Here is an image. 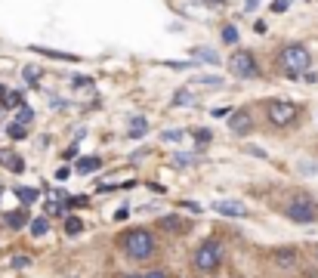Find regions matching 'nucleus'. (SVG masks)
I'll use <instances>...</instances> for the list:
<instances>
[{
    "mask_svg": "<svg viewBox=\"0 0 318 278\" xmlns=\"http://www.w3.org/2000/svg\"><path fill=\"white\" fill-rule=\"evenodd\" d=\"M120 247L133 259H148L154 253V235L148 229H133L127 235H120Z\"/></svg>",
    "mask_w": 318,
    "mask_h": 278,
    "instance_id": "obj_1",
    "label": "nucleus"
},
{
    "mask_svg": "<svg viewBox=\"0 0 318 278\" xmlns=\"http://www.w3.org/2000/svg\"><path fill=\"white\" fill-rule=\"evenodd\" d=\"M278 62L284 65V71L290 74V78H300L303 71H309V65H312V56H309V50H306V47L290 44V47H284V50H281Z\"/></svg>",
    "mask_w": 318,
    "mask_h": 278,
    "instance_id": "obj_2",
    "label": "nucleus"
},
{
    "mask_svg": "<svg viewBox=\"0 0 318 278\" xmlns=\"http://www.w3.org/2000/svg\"><path fill=\"white\" fill-rule=\"evenodd\" d=\"M222 256H226L222 244H220L216 238H207L204 244L195 250V266H198L201 272H214V269H220V266H222Z\"/></svg>",
    "mask_w": 318,
    "mask_h": 278,
    "instance_id": "obj_3",
    "label": "nucleus"
},
{
    "mask_svg": "<svg viewBox=\"0 0 318 278\" xmlns=\"http://www.w3.org/2000/svg\"><path fill=\"white\" fill-rule=\"evenodd\" d=\"M266 115H269V121H272L275 127H288V124H294V121H296L300 108H296L294 102L275 99V102H269V105H266Z\"/></svg>",
    "mask_w": 318,
    "mask_h": 278,
    "instance_id": "obj_4",
    "label": "nucleus"
},
{
    "mask_svg": "<svg viewBox=\"0 0 318 278\" xmlns=\"http://www.w3.org/2000/svg\"><path fill=\"white\" fill-rule=\"evenodd\" d=\"M228 71L235 74V78H256L260 68H256V59H254V53H247V50H238L232 59H228Z\"/></svg>",
    "mask_w": 318,
    "mask_h": 278,
    "instance_id": "obj_5",
    "label": "nucleus"
},
{
    "mask_svg": "<svg viewBox=\"0 0 318 278\" xmlns=\"http://www.w3.org/2000/svg\"><path fill=\"white\" fill-rule=\"evenodd\" d=\"M294 222H315L318 219V204L309 201V198H296L288 204V210H284Z\"/></svg>",
    "mask_w": 318,
    "mask_h": 278,
    "instance_id": "obj_6",
    "label": "nucleus"
},
{
    "mask_svg": "<svg viewBox=\"0 0 318 278\" xmlns=\"http://www.w3.org/2000/svg\"><path fill=\"white\" fill-rule=\"evenodd\" d=\"M250 127H254V115H250V111H235V115L228 118V130H232V133H247Z\"/></svg>",
    "mask_w": 318,
    "mask_h": 278,
    "instance_id": "obj_7",
    "label": "nucleus"
},
{
    "mask_svg": "<svg viewBox=\"0 0 318 278\" xmlns=\"http://www.w3.org/2000/svg\"><path fill=\"white\" fill-rule=\"evenodd\" d=\"M214 210L222 213V216H247V207H244L241 201H216Z\"/></svg>",
    "mask_w": 318,
    "mask_h": 278,
    "instance_id": "obj_8",
    "label": "nucleus"
},
{
    "mask_svg": "<svg viewBox=\"0 0 318 278\" xmlns=\"http://www.w3.org/2000/svg\"><path fill=\"white\" fill-rule=\"evenodd\" d=\"M158 226L167 229V232H182V229H186V222H182L180 216H161V219H158Z\"/></svg>",
    "mask_w": 318,
    "mask_h": 278,
    "instance_id": "obj_9",
    "label": "nucleus"
},
{
    "mask_svg": "<svg viewBox=\"0 0 318 278\" xmlns=\"http://www.w3.org/2000/svg\"><path fill=\"white\" fill-rule=\"evenodd\" d=\"M146 130H148V121L142 115H136L133 124H130V139H139V136H146Z\"/></svg>",
    "mask_w": 318,
    "mask_h": 278,
    "instance_id": "obj_10",
    "label": "nucleus"
},
{
    "mask_svg": "<svg viewBox=\"0 0 318 278\" xmlns=\"http://www.w3.org/2000/svg\"><path fill=\"white\" fill-rule=\"evenodd\" d=\"M275 259H278V266H294L296 263V250L294 247H281V250H275Z\"/></svg>",
    "mask_w": 318,
    "mask_h": 278,
    "instance_id": "obj_11",
    "label": "nucleus"
},
{
    "mask_svg": "<svg viewBox=\"0 0 318 278\" xmlns=\"http://www.w3.org/2000/svg\"><path fill=\"white\" fill-rule=\"evenodd\" d=\"M99 167H102L99 158H80L74 170H78V173H93V170H99Z\"/></svg>",
    "mask_w": 318,
    "mask_h": 278,
    "instance_id": "obj_12",
    "label": "nucleus"
},
{
    "mask_svg": "<svg viewBox=\"0 0 318 278\" xmlns=\"http://www.w3.org/2000/svg\"><path fill=\"white\" fill-rule=\"evenodd\" d=\"M25 222H28V213H25V210H12V213H6V226H10V229H22Z\"/></svg>",
    "mask_w": 318,
    "mask_h": 278,
    "instance_id": "obj_13",
    "label": "nucleus"
},
{
    "mask_svg": "<svg viewBox=\"0 0 318 278\" xmlns=\"http://www.w3.org/2000/svg\"><path fill=\"white\" fill-rule=\"evenodd\" d=\"M192 56H195V59H201V62H210V65H216V62H220L216 50H204V47H198V50L192 53Z\"/></svg>",
    "mask_w": 318,
    "mask_h": 278,
    "instance_id": "obj_14",
    "label": "nucleus"
},
{
    "mask_svg": "<svg viewBox=\"0 0 318 278\" xmlns=\"http://www.w3.org/2000/svg\"><path fill=\"white\" fill-rule=\"evenodd\" d=\"M16 195H19V198H22L25 204H34V201H38V195H40V192H38V189H28V185H19V189H16Z\"/></svg>",
    "mask_w": 318,
    "mask_h": 278,
    "instance_id": "obj_15",
    "label": "nucleus"
},
{
    "mask_svg": "<svg viewBox=\"0 0 318 278\" xmlns=\"http://www.w3.org/2000/svg\"><path fill=\"white\" fill-rule=\"evenodd\" d=\"M195 84H204V87H222V78H216V74H198Z\"/></svg>",
    "mask_w": 318,
    "mask_h": 278,
    "instance_id": "obj_16",
    "label": "nucleus"
},
{
    "mask_svg": "<svg viewBox=\"0 0 318 278\" xmlns=\"http://www.w3.org/2000/svg\"><path fill=\"white\" fill-rule=\"evenodd\" d=\"M222 41H226V44H238V28H235V25H226V28H222Z\"/></svg>",
    "mask_w": 318,
    "mask_h": 278,
    "instance_id": "obj_17",
    "label": "nucleus"
},
{
    "mask_svg": "<svg viewBox=\"0 0 318 278\" xmlns=\"http://www.w3.org/2000/svg\"><path fill=\"white\" fill-rule=\"evenodd\" d=\"M31 118H34V111H31L28 105H22V108H19V115H16V124H22V127H25Z\"/></svg>",
    "mask_w": 318,
    "mask_h": 278,
    "instance_id": "obj_18",
    "label": "nucleus"
},
{
    "mask_svg": "<svg viewBox=\"0 0 318 278\" xmlns=\"http://www.w3.org/2000/svg\"><path fill=\"white\" fill-rule=\"evenodd\" d=\"M65 232H68V235H78V232H80V219H78V216H68V219H65Z\"/></svg>",
    "mask_w": 318,
    "mask_h": 278,
    "instance_id": "obj_19",
    "label": "nucleus"
},
{
    "mask_svg": "<svg viewBox=\"0 0 318 278\" xmlns=\"http://www.w3.org/2000/svg\"><path fill=\"white\" fill-rule=\"evenodd\" d=\"M186 133H182V130H164V133H161V139L164 142H180Z\"/></svg>",
    "mask_w": 318,
    "mask_h": 278,
    "instance_id": "obj_20",
    "label": "nucleus"
},
{
    "mask_svg": "<svg viewBox=\"0 0 318 278\" xmlns=\"http://www.w3.org/2000/svg\"><path fill=\"white\" fill-rule=\"evenodd\" d=\"M46 229H50V226H46V219H34V222H31V235H38V238L46 235Z\"/></svg>",
    "mask_w": 318,
    "mask_h": 278,
    "instance_id": "obj_21",
    "label": "nucleus"
},
{
    "mask_svg": "<svg viewBox=\"0 0 318 278\" xmlns=\"http://www.w3.org/2000/svg\"><path fill=\"white\" fill-rule=\"evenodd\" d=\"M38 53L52 56V59H68V62H74V56H72V53H56V50H40V47H38Z\"/></svg>",
    "mask_w": 318,
    "mask_h": 278,
    "instance_id": "obj_22",
    "label": "nucleus"
},
{
    "mask_svg": "<svg viewBox=\"0 0 318 278\" xmlns=\"http://www.w3.org/2000/svg\"><path fill=\"white\" fill-rule=\"evenodd\" d=\"M22 74H25V81H28V84H38V81H40V68H31V65H28Z\"/></svg>",
    "mask_w": 318,
    "mask_h": 278,
    "instance_id": "obj_23",
    "label": "nucleus"
},
{
    "mask_svg": "<svg viewBox=\"0 0 318 278\" xmlns=\"http://www.w3.org/2000/svg\"><path fill=\"white\" fill-rule=\"evenodd\" d=\"M173 164L176 167H188V164H195V155H173Z\"/></svg>",
    "mask_w": 318,
    "mask_h": 278,
    "instance_id": "obj_24",
    "label": "nucleus"
},
{
    "mask_svg": "<svg viewBox=\"0 0 318 278\" xmlns=\"http://www.w3.org/2000/svg\"><path fill=\"white\" fill-rule=\"evenodd\" d=\"M6 133H10L12 139H22V136H25V127H22V124H10V127H6Z\"/></svg>",
    "mask_w": 318,
    "mask_h": 278,
    "instance_id": "obj_25",
    "label": "nucleus"
},
{
    "mask_svg": "<svg viewBox=\"0 0 318 278\" xmlns=\"http://www.w3.org/2000/svg\"><path fill=\"white\" fill-rule=\"evenodd\" d=\"M173 105H192V93H176V96H173Z\"/></svg>",
    "mask_w": 318,
    "mask_h": 278,
    "instance_id": "obj_26",
    "label": "nucleus"
},
{
    "mask_svg": "<svg viewBox=\"0 0 318 278\" xmlns=\"http://www.w3.org/2000/svg\"><path fill=\"white\" fill-rule=\"evenodd\" d=\"M195 139H198V145L204 148V145H207L210 139H214V136H210V130H198V133H195Z\"/></svg>",
    "mask_w": 318,
    "mask_h": 278,
    "instance_id": "obj_27",
    "label": "nucleus"
},
{
    "mask_svg": "<svg viewBox=\"0 0 318 278\" xmlns=\"http://www.w3.org/2000/svg\"><path fill=\"white\" fill-rule=\"evenodd\" d=\"M10 170H12V173H22V170H25L22 158H16V155H12V158H10Z\"/></svg>",
    "mask_w": 318,
    "mask_h": 278,
    "instance_id": "obj_28",
    "label": "nucleus"
},
{
    "mask_svg": "<svg viewBox=\"0 0 318 278\" xmlns=\"http://www.w3.org/2000/svg\"><path fill=\"white\" fill-rule=\"evenodd\" d=\"M19 102H22L19 93H10V96H4V105H10V108H12V105H19Z\"/></svg>",
    "mask_w": 318,
    "mask_h": 278,
    "instance_id": "obj_29",
    "label": "nucleus"
},
{
    "mask_svg": "<svg viewBox=\"0 0 318 278\" xmlns=\"http://www.w3.org/2000/svg\"><path fill=\"white\" fill-rule=\"evenodd\" d=\"M12 266H16V269H25V266H31V259H28V256H16Z\"/></svg>",
    "mask_w": 318,
    "mask_h": 278,
    "instance_id": "obj_30",
    "label": "nucleus"
},
{
    "mask_svg": "<svg viewBox=\"0 0 318 278\" xmlns=\"http://www.w3.org/2000/svg\"><path fill=\"white\" fill-rule=\"evenodd\" d=\"M288 10V0H272V13H284Z\"/></svg>",
    "mask_w": 318,
    "mask_h": 278,
    "instance_id": "obj_31",
    "label": "nucleus"
},
{
    "mask_svg": "<svg viewBox=\"0 0 318 278\" xmlns=\"http://www.w3.org/2000/svg\"><path fill=\"white\" fill-rule=\"evenodd\" d=\"M167 68H176V71H182V68H192V62H161Z\"/></svg>",
    "mask_w": 318,
    "mask_h": 278,
    "instance_id": "obj_32",
    "label": "nucleus"
},
{
    "mask_svg": "<svg viewBox=\"0 0 318 278\" xmlns=\"http://www.w3.org/2000/svg\"><path fill=\"white\" fill-rule=\"evenodd\" d=\"M142 278H170V275H167L164 269H152V272H146Z\"/></svg>",
    "mask_w": 318,
    "mask_h": 278,
    "instance_id": "obj_33",
    "label": "nucleus"
},
{
    "mask_svg": "<svg viewBox=\"0 0 318 278\" xmlns=\"http://www.w3.org/2000/svg\"><path fill=\"white\" fill-rule=\"evenodd\" d=\"M74 87H93V81H90V78H80V74H78V78H74Z\"/></svg>",
    "mask_w": 318,
    "mask_h": 278,
    "instance_id": "obj_34",
    "label": "nucleus"
},
{
    "mask_svg": "<svg viewBox=\"0 0 318 278\" xmlns=\"http://www.w3.org/2000/svg\"><path fill=\"white\" fill-rule=\"evenodd\" d=\"M182 207H186V210H195V213H201V207H198L195 201H182Z\"/></svg>",
    "mask_w": 318,
    "mask_h": 278,
    "instance_id": "obj_35",
    "label": "nucleus"
},
{
    "mask_svg": "<svg viewBox=\"0 0 318 278\" xmlns=\"http://www.w3.org/2000/svg\"><path fill=\"white\" fill-rule=\"evenodd\" d=\"M127 216H130V207H120V210L114 213V219H127Z\"/></svg>",
    "mask_w": 318,
    "mask_h": 278,
    "instance_id": "obj_36",
    "label": "nucleus"
},
{
    "mask_svg": "<svg viewBox=\"0 0 318 278\" xmlns=\"http://www.w3.org/2000/svg\"><path fill=\"white\" fill-rule=\"evenodd\" d=\"M256 4H260V0H244V7H247V10H254Z\"/></svg>",
    "mask_w": 318,
    "mask_h": 278,
    "instance_id": "obj_37",
    "label": "nucleus"
},
{
    "mask_svg": "<svg viewBox=\"0 0 318 278\" xmlns=\"http://www.w3.org/2000/svg\"><path fill=\"white\" fill-rule=\"evenodd\" d=\"M120 278H142V275H120Z\"/></svg>",
    "mask_w": 318,
    "mask_h": 278,
    "instance_id": "obj_38",
    "label": "nucleus"
},
{
    "mask_svg": "<svg viewBox=\"0 0 318 278\" xmlns=\"http://www.w3.org/2000/svg\"><path fill=\"white\" fill-rule=\"evenodd\" d=\"M0 96H6V90H4V87H0Z\"/></svg>",
    "mask_w": 318,
    "mask_h": 278,
    "instance_id": "obj_39",
    "label": "nucleus"
},
{
    "mask_svg": "<svg viewBox=\"0 0 318 278\" xmlns=\"http://www.w3.org/2000/svg\"><path fill=\"white\" fill-rule=\"evenodd\" d=\"M315 259H318V244H315Z\"/></svg>",
    "mask_w": 318,
    "mask_h": 278,
    "instance_id": "obj_40",
    "label": "nucleus"
}]
</instances>
